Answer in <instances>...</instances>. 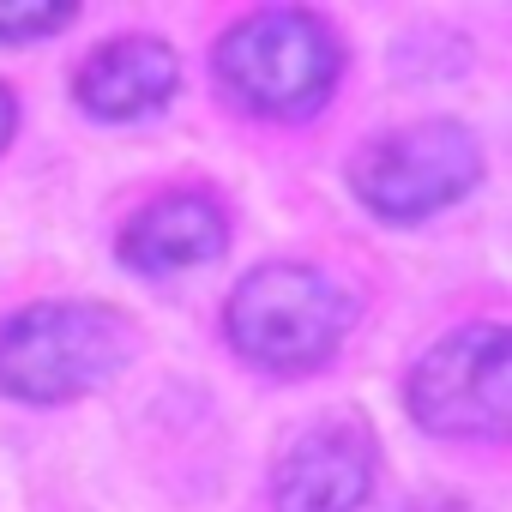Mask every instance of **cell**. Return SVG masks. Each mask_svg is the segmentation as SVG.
I'll return each instance as SVG.
<instances>
[{
  "instance_id": "1",
  "label": "cell",
  "mask_w": 512,
  "mask_h": 512,
  "mask_svg": "<svg viewBox=\"0 0 512 512\" xmlns=\"http://www.w3.org/2000/svg\"><path fill=\"white\" fill-rule=\"evenodd\" d=\"M127 320L97 302H37L0 320V392L25 404H61L103 386L127 362Z\"/></svg>"
},
{
  "instance_id": "2",
  "label": "cell",
  "mask_w": 512,
  "mask_h": 512,
  "mask_svg": "<svg viewBox=\"0 0 512 512\" xmlns=\"http://www.w3.org/2000/svg\"><path fill=\"white\" fill-rule=\"evenodd\" d=\"M356 320V302L314 266H260L223 308L229 344L272 374L320 368Z\"/></svg>"
},
{
  "instance_id": "3",
  "label": "cell",
  "mask_w": 512,
  "mask_h": 512,
  "mask_svg": "<svg viewBox=\"0 0 512 512\" xmlns=\"http://www.w3.org/2000/svg\"><path fill=\"white\" fill-rule=\"evenodd\" d=\"M217 79L253 115H308L338 79V37L302 7L247 13L217 43Z\"/></svg>"
},
{
  "instance_id": "4",
  "label": "cell",
  "mask_w": 512,
  "mask_h": 512,
  "mask_svg": "<svg viewBox=\"0 0 512 512\" xmlns=\"http://www.w3.org/2000/svg\"><path fill=\"white\" fill-rule=\"evenodd\" d=\"M482 175V151L458 121H422V127H398L380 133L356 163L350 181L356 193L380 211V217H428L452 199H464Z\"/></svg>"
},
{
  "instance_id": "5",
  "label": "cell",
  "mask_w": 512,
  "mask_h": 512,
  "mask_svg": "<svg viewBox=\"0 0 512 512\" xmlns=\"http://www.w3.org/2000/svg\"><path fill=\"white\" fill-rule=\"evenodd\" d=\"M404 398L428 434L500 440L506 434V332L500 326H464V332L440 338L410 368Z\"/></svg>"
},
{
  "instance_id": "6",
  "label": "cell",
  "mask_w": 512,
  "mask_h": 512,
  "mask_svg": "<svg viewBox=\"0 0 512 512\" xmlns=\"http://www.w3.org/2000/svg\"><path fill=\"white\" fill-rule=\"evenodd\" d=\"M374 488V446L356 428H314L278 464V512H356Z\"/></svg>"
},
{
  "instance_id": "7",
  "label": "cell",
  "mask_w": 512,
  "mask_h": 512,
  "mask_svg": "<svg viewBox=\"0 0 512 512\" xmlns=\"http://www.w3.org/2000/svg\"><path fill=\"white\" fill-rule=\"evenodd\" d=\"M175 85H181V61H175V49L157 43V37L103 43V49L79 67V79H73L79 103H85L91 115H103V121L151 115V109H163V103L175 97Z\"/></svg>"
},
{
  "instance_id": "8",
  "label": "cell",
  "mask_w": 512,
  "mask_h": 512,
  "mask_svg": "<svg viewBox=\"0 0 512 512\" xmlns=\"http://www.w3.org/2000/svg\"><path fill=\"white\" fill-rule=\"evenodd\" d=\"M223 211L217 199L205 193H169V199H151L127 229H121V260L133 272H187V266H205L211 253H223Z\"/></svg>"
},
{
  "instance_id": "9",
  "label": "cell",
  "mask_w": 512,
  "mask_h": 512,
  "mask_svg": "<svg viewBox=\"0 0 512 512\" xmlns=\"http://www.w3.org/2000/svg\"><path fill=\"white\" fill-rule=\"evenodd\" d=\"M73 25V7H0V43H25Z\"/></svg>"
},
{
  "instance_id": "10",
  "label": "cell",
  "mask_w": 512,
  "mask_h": 512,
  "mask_svg": "<svg viewBox=\"0 0 512 512\" xmlns=\"http://www.w3.org/2000/svg\"><path fill=\"white\" fill-rule=\"evenodd\" d=\"M13 139V97H7V85H0V145Z\"/></svg>"
},
{
  "instance_id": "11",
  "label": "cell",
  "mask_w": 512,
  "mask_h": 512,
  "mask_svg": "<svg viewBox=\"0 0 512 512\" xmlns=\"http://www.w3.org/2000/svg\"><path fill=\"white\" fill-rule=\"evenodd\" d=\"M416 512H470V506H458V500H428V506H416Z\"/></svg>"
}]
</instances>
